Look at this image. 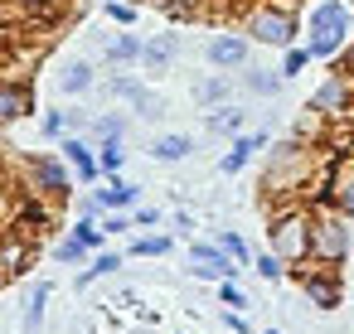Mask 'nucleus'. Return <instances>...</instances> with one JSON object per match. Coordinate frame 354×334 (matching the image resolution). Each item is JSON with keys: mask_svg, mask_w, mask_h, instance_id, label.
<instances>
[{"mask_svg": "<svg viewBox=\"0 0 354 334\" xmlns=\"http://www.w3.org/2000/svg\"><path fill=\"white\" fill-rule=\"evenodd\" d=\"M20 204H25V199H20V189H15L6 175H0V228H10V223L20 218Z\"/></svg>", "mask_w": 354, "mask_h": 334, "instance_id": "nucleus-27", "label": "nucleus"}, {"mask_svg": "<svg viewBox=\"0 0 354 334\" xmlns=\"http://www.w3.org/2000/svg\"><path fill=\"white\" fill-rule=\"evenodd\" d=\"M97 204L112 213V208H122V213H131L136 204H141V184H127L122 175H102V189H97Z\"/></svg>", "mask_w": 354, "mask_h": 334, "instance_id": "nucleus-15", "label": "nucleus"}, {"mask_svg": "<svg viewBox=\"0 0 354 334\" xmlns=\"http://www.w3.org/2000/svg\"><path fill=\"white\" fill-rule=\"evenodd\" d=\"M228 92H233V83H228V73H223V68L194 83V102H199L204 112H214V107H223V102H228Z\"/></svg>", "mask_w": 354, "mask_h": 334, "instance_id": "nucleus-20", "label": "nucleus"}, {"mask_svg": "<svg viewBox=\"0 0 354 334\" xmlns=\"http://www.w3.org/2000/svg\"><path fill=\"white\" fill-rule=\"evenodd\" d=\"M175 228H180V233H189V228H194V213H189V208H180V213H175Z\"/></svg>", "mask_w": 354, "mask_h": 334, "instance_id": "nucleus-43", "label": "nucleus"}, {"mask_svg": "<svg viewBox=\"0 0 354 334\" xmlns=\"http://www.w3.org/2000/svg\"><path fill=\"white\" fill-rule=\"evenodd\" d=\"M194 155V141L189 136H180V131H170V136H156L151 141V160H160V165H180V160H189Z\"/></svg>", "mask_w": 354, "mask_h": 334, "instance_id": "nucleus-21", "label": "nucleus"}, {"mask_svg": "<svg viewBox=\"0 0 354 334\" xmlns=\"http://www.w3.org/2000/svg\"><path fill=\"white\" fill-rule=\"evenodd\" d=\"M73 165L64 155H25L20 160V184L30 199H49V204H68L73 194Z\"/></svg>", "mask_w": 354, "mask_h": 334, "instance_id": "nucleus-5", "label": "nucleus"}, {"mask_svg": "<svg viewBox=\"0 0 354 334\" xmlns=\"http://www.w3.org/2000/svg\"><path fill=\"white\" fill-rule=\"evenodd\" d=\"M218 247H223V252H228L238 266H252V247H248L238 233H228V228H223V233H218Z\"/></svg>", "mask_w": 354, "mask_h": 334, "instance_id": "nucleus-35", "label": "nucleus"}, {"mask_svg": "<svg viewBox=\"0 0 354 334\" xmlns=\"http://www.w3.org/2000/svg\"><path fill=\"white\" fill-rule=\"evenodd\" d=\"M257 150H267V131H243V136H233V146H228V155L218 160V170H223V175H243Z\"/></svg>", "mask_w": 354, "mask_h": 334, "instance_id": "nucleus-14", "label": "nucleus"}, {"mask_svg": "<svg viewBox=\"0 0 354 334\" xmlns=\"http://www.w3.org/2000/svg\"><path fill=\"white\" fill-rule=\"evenodd\" d=\"M349 44V6L344 0H320L306 15V49L310 59H339Z\"/></svg>", "mask_w": 354, "mask_h": 334, "instance_id": "nucleus-4", "label": "nucleus"}, {"mask_svg": "<svg viewBox=\"0 0 354 334\" xmlns=\"http://www.w3.org/2000/svg\"><path fill=\"white\" fill-rule=\"evenodd\" d=\"M306 107H310V112H320L325 121H339L344 112H354V73L339 63V68H335V73L310 92V102H306Z\"/></svg>", "mask_w": 354, "mask_h": 334, "instance_id": "nucleus-7", "label": "nucleus"}, {"mask_svg": "<svg viewBox=\"0 0 354 334\" xmlns=\"http://www.w3.org/2000/svg\"><path fill=\"white\" fill-rule=\"evenodd\" d=\"M330 204H335L344 218H354V155L335 165V179H330Z\"/></svg>", "mask_w": 354, "mask_h": 334, "instance_id": "nucleus-19", "label": "nucleus"}, {"mask_svg": "<svg viewBox=\"0 0 354 334\" xmlns=\"http://www.w3.org/2000/svg\"><path fill=\"white\" fill-rule=\"evenodd\" d=\"M349 6H354V0H349Z\"/></svg>", "mask_w": 354, "mask_h": 334, "instance_id": "nucleus-46", "label": "nucleus"}, {"mask_svg": "<svg viewBox=\"0 0 354 334\" xmlns=\"http://www.w3.org/2000/svg\"><path fill=\"white\" fill-rule=\"evenodd\" d=\"M97 165H102V175H122L127 146H122V141H97Z\"/></svg>", "mask_w": 354, "mask_h": 334, "instance_id": "nucleus-28", "label": "nucleus"}, {"mask_svg": "<svg viewBox=\"0 0 354 334\" xmlns=\"http://www.w3.org/2000/svg\"><path fill=\"white\" fill-rule=\"evenodd\" d=\"M306 63H310V49H306V44L281 49V78H301V73H306Z\"/></svg>", "mask_w": 354, "mask_h": 334, "instance_id": "nucleus-31", "label": "nucleus"}, {"mask_svg": "<svg viewBox=\"0 0 354 334\" xmlns=\"http://www.w3.org/2000/svg\"><path fill=\"white\" fill-rule=\"evenodd\" d=\"M141 49H146V39L131 35V30H122V35H112V39L102 44V59H107L112 68H131V63H141Z\"/></svg>", "mask_w": 354, "mask_h": 334, "instance_id": "nucleus-17", "label": "nucleus"}, {"mask_svg": "<svg viewBox=\"0 0 354 334\" xmlns=\"http://www.w3.org/2000/svg\"><path fill=\"white\" fill-rule=\"evenodd\" d=\"M218 305H223V310H248L243 286H238V281H218Z\"/></svg>", "mask_w": 354, "mask_h": 334, "instance_id": "nucleus-36", "label": "nucleus"}, {"mask_svg": "<svg viewBox=\"0 0 354 334\" xmlns=\"http://www.w3.org/2000/svg\"><path fill=\"white\" fill-rule=\"evenodd\" d=\"M88 136H93V141H122V136H127V117H122V112H97V117L88 121Z\"/></svg>", "mask_w": 354, "mask_h": 334, "instance_id": "nucleus-24", "label": "nucleus"}, {"mask_svg": "<svg viewBox=\"0 0 354 334\" xmlns=\"http://www.w3.org/2000/svg\"><path fill=\"white\" fill-rule=\"evenodd\" d=\"M344 68H349V73H354V39H349V44H344Z\"/></svg>", "mask_w": 354, "mask_h": 334, "instance_id": "nucleus-44", "label": "nucleus"}, {"mask_svg": "<svg viewBox=\"0 0 354 334\" xmlns=\"http://www.w3.org/2000/svg\"><path fill=\"white\" fill-rule=\"evenodd\" d=\"M64 117H68V131H88V121H93V117H88L83 107H68Z\"/></svg>", "mask_w": 354, "mask_h": 334, "instance_id": "nucleus-41", "label": "nucleus"}, {"mask_svg": "<svg viewBox=\"0 0 354 334\" xmlns=\"http://www.w3.org/2000/svg\"><path fill=\"white\" fill-rule=\"evenodd\" d=\"M291 276L301 281V291H306V300H310L315 310H335L339 295H344V291H339V276L325 271V266H315V262H310V266H291Z\"/></svg>", "mask_w": 354, "mask_h": 334, "instance_id": "nucleus-9", "label": "nucleus"}, {"mask_svg": "<svg viewBox=\"0 0 354 334\" xmlns=\"http://www.w3.org/2000/svg\"><path fill=\"white\" fill-rule=\"evenodd\" d=\"M349 242H354L349 218H344L335 204H320L315 218H310V262L325 266V271H339L344 257H349Z\"/></svg>", "mask_w": 354, "mask_h": 334, "instance_id": "nucleus-3", "label": "nucleus"}, {"mask_svg": "<svg viewBox=\"0 0 354 334\" xmlns=\"http://www.w3.org/2000/svg\"><path fill=\"white\" fill-rule=\"evenodd\" d=\"M170 247H175V242H170L165 233H146V237L131 242V257H165Z\"/></svg>", "mask_w": 354, "mask_h": 334, "instance_id": "nucleus-33", "label": "nucleus"}, {"mask_svg": "<svg viewBox=\"0 0 354 334\" xmlns=\"http://www.w3.org/2000/svg\"><path fill=\"white\" fill-rule=\"evenodd\" d=\"M243 121H248V112L233 107V102H223V107L209 112V131L214 136H243Z\"/></svg>", "mask_w": 354, "mask_h": 334, "instance_id": "nucleus-23", "label": "nucleus"}, {"mask_svg": "<svg viewBox=\"0 0 354 334\" xmlns=\"http://www.w3.org/2000/svg\"><path fill=\"white\" fill-rule=\"evenodd\" d=\"M189 262H194L189 271L199 281H238V271H243L218 242H189Z\"/></svg>", "mask_w": 354, "mask_h": 334, "instance_id": "nucleus-8", "label": "nucleus"}, {"mask_svg": "<svg viewBox=\"0 0 354 334\" xmlns=\"http://www.w3.org/2000/svg\"><path fill=\"white\" fill-rule=\"evenodd\" d=\"M68 233H73L78 242H88L93 252H102V242H107V228H97V218H78V223H73Z\"/></svg>", "mask_w": 354, "mask_h": 334, "instance_id": "nucleus-32", "label": "nucleus"}, {"mask_svg": "<svg viewBox=\"0 0 354 334\" xmlns=\"http://www.w3.org/2000/svg\"><path fill=\"white\" fill-rule=\"evenodd\" d=\"M30 266V237L20 228H0V281L20 276Z\"/></svg>", "mask_w": 354, "mask_h": 334, "instance_id": "nucleus-13", "label": "nucleus"}, {"mask_svg": "<svg viewBox=\"0 0 354 334\" xmlns=\"http://www.w3.org/2000/svg\"><path fill=\"white\" fill-rule=\"evenodd\" d=\"M281 83H286V78H281V68H252V63L243 68V88H248L252 97H277V92H281Z\"/></svg>", "mask_w": 354, "mask_h": 334, "instance_id": "nucleus-22", "label": "nucleus"}, {"mask_svg": "<svg viewBox=\"0 0 354 334\" xmlns=\"http://www.w3.org/2000/svg\"><path fill=\"white\" fill-rule=\"evenodd\" d=\"M320 146H310V141H281V146H272V155H267V170H262V194L272 199V204H286V199H301L306 194V184H310V175L320 170Z\"/></svg>", "mask_w": 354, "mask_h": 334, "instance_id": "nucleus-1", "label": "nucleus"}, {"mask_svg": "<svg viewBox=\"0 0 354 334\" xmlns=\"http://www.w3.org/2000/svg\"><path fill=\"white\" fill-rule=\"evenodd\" d=\"M243 35H248L252 44H262V49H291L296 35H301V25H296V10H291V6L267 0V6H252V10H248Z\"/></svg>", "mask_w": 354, "mask_h": 334, "instance_id": "nucleus-6", "label": "nucleus"}, {"mask_svg": "<svg viewBox=\"0 0 354 334\" xmlns=\"http://www.w3.org/2000/svg\"><path fill=\"white\" fill-rule=\"evenodd\" d=\"M30 112H35V92H30V83L0 78V131L15 126V121H25Z\"/></svg>", "mask_w": 354, "mask_h": 334, "instance_id": "nucleus-12", "label": "nucleus"}, {"mask_svg": "<svg viewBox=\"0 0 354 334\" xmlns=\"http://www.w3.org/2000/svg\"><path fill=\"white\" fill-rule=\"evenodd\" d=\"M262 334H281V329H262Z\"/></svg>", "mask_w": 354, "mask_h": 334, "instance_id": "nucleus-45", "label": "nucleus"}, {"mask_svg": "<svg viewBox=\"0 0 354 334\" xmlns=\"http://www.w3.org/2000/svg\"><path fill=\"white\" fill-rule=\"evenodd\" d=\"M93 88H97V73H93V63H88V59L64 63V73H59V92H64V97H88Z\"/></svg>", "mask_w": 354, "mask_h": 334, "instance_id": "nucleus-18", "label": "nucleus"}, {"mask_svg": "<svg viewBox=\"0 0 354 334\" xmlns=\"http://www.w3.org/2000/svg\"><path fill=\"white\" fill-rule=\"evenodd\" d=\"M204 59L214 63V68H248V59H252V39L248 35H233V30H223V35H214L209 44H204Z\"/></svg>", "mask_w": 354, "mask_h": 334, "instance_id": "nucleus-11", "label": "nucleus"}, {"mask_svg": "<svg viewBox=\"0 0 354 334\" xmlns=\"http://www.w3.org/2000/svg\"><path fill=\"white\" fill-rule=\"evenodd\" d=\"M180 59V35H156L141 49V68L146 73H170V63Z\"/></svg>", "mask_w": 354, "mask_h": 334, "instance_id": "nucleus-16", "label": "nucleus"}, {"mask_svg": "<svg viewBox=\"0 0 354 334\" xmlns=\"http://www.w3.org/2000/svg\"><path fill=\"white\" fill-rule=\"evenodd\" d=\"M252 271H257V276H262V281H281V276H291V266H286V262H281V257H277V252H272V247H267V252H257V257H252Z\"/></svg>", "mask_w": 354, "mask_h": 334, "instance_id": "nucleus-30", "label": "nucleus"}, {"mask_svg": "<svg viewBox=\"0 0 354 334\" xmlns=\"http://www.w3.org/2000/svg\"><path fill=\"white\" fill-rule=\"evenodd\" d=\"M88 252H93V247H88V242H78L73 233L54 242V262H64V266H78V262H88Z\"/></svg>", "mask_w": 354, "mask_h": 334, "instance_id": "nucleus-29", "label": "nucleus"}, {"mask_svg": "<svg viewBox=\"0 0 354 334\" xmlns=\"http://www.w3.org/2000/svg\"><path fill=\"white\" fill-rule=\"evenodd\" d=\"M136 117H146V121H156V117H165V102H160L156 92H146V97L136 102Z\"/></svg>", "mask_w": 354, "mask_h": 334, "instance_id": "nucleus-39", "label": "nucleus"}, {"mask_svg": "<svg viewBox=\"0 0 354 334\" xmlns=\"http://www.w3.org/2000/svg\"><path fill=\"white\" fill-rule=\"evenodd\" d=\"M310 218L315 208L306 199H286L272 204V223H267V242L286 266H306L310 262Z\"/></svg>", "mask_w": 354, "mask_h": 334, "instance_id": "nucleus-2", "label": "nucleus"}, {"mask_svg": "<svg viewBox=\"0 0 354 334\" xmlns=\"http://www.w3.org/2000/svg\"><path fill=\"white\" fill-rule=\"evenodd\" d=\"M117 266H122V257H117V252H97V257H93V266H88V271L78 276V286H93L97 276H112Z\"/></svg>", "mask_w": 354, "mask_h": 334, "instance_id": "nucleus-34", "label": "nucleus"}, {"mask_svg": "<svg viewBox=\"0 0 354 334\" xmlns=\"http://www.w3.org/2000/svg\"><path fill=\"white\" fill-rule=\"evenodd\" d=\"M107 15H112V25H122V30H131V25L141 20V10H136V6H127V0H112Z\"/></svg>", "mask_w": 354, "mask_h": 334, "instance_id": "nucleus-37", "label": "nucleus"}, {"mask_svg": "<svg viewBox=\"0 0 354 334\" xmlns=\"http://www.w3.org/2000/svg\"><path fill=\"white\" fill-rule=\"evenodd\" d=\"M49 295H54V286H49V281H39V286L30 291V300H25V334H39V324H44V305H49Z\"/></svg>", "mask_w": 354, "mask_h": 334, "instance_id": "nucleus-25", "label": "nucleus"}, {"mask_svg": "<svg viewBox=\"0 0 354 334\" xmlns=\"http://www.w3.org/2000/svg\"><path fill=\"white\" fill-rule=\"evenodd\" d=\"M107 97H117V102H131V107H136V102L146 97V83H141V78H127V73H117V78L107 83Z\"/></svg>", "mask_w": 354, "mask_h": 334, "instance_id": "nucleus-26", "label": "nucleus"}, {"mask_svg": "<svg viewBox=\"0 0 354 334\" xmlns=\"http://www.w3.org/2000/svg\"><path fill=\"white\" fill-rule=\"evenodd\" d=\"M59 150H64V160L73 165V179H78V184H97V179H102V165H97V146H93L88 136L68 131V136H59Z\"/></svg>", "mask_w": 354, "mask_h": 334, "instance_id": "nucleus-10", "label": "nucleus"}, {"mask_svg": "<svg viewBox=\"0 0 354 334\" xmlns=\"http://www.w3.org/2000/svg\"><path fill=\"white\" fill-rule=\"evenodd\" d=\"M223 324H228V334H248V320H243V310H228V315H223Z\"/></svg>", "mask_w": 354, "mask_h": 334, "instance_id": "nucleus-42", "label": "nucleus"}, {"mask_svg": "<svg viewBox=\"0 0 354 334\" xmlns=\"http://www.w3.org/2000/svg\"><path fill=\"white\" fill-rule=\"evenodd\" d=\"M39 131H44L49 141H59V136H68V117H64V112H44V117H39Z\"/></svg>", "mask_w": 354, "mask_h": 334, "instance_id": "nucleus-38", "label": "nucleus"}, {"mask_svg": "<svg viewBox=\"0 0 354 334\" xmlns=\"http://www.w3.org/2000/svg\"><path fill=\"white\" fill-rule=\"evenodd\" d=\"M131 223H136V228H156V223H160V208H151V204H136V208H131Z\"/></svg>", "mask_w": 354, "mask_h": 334, "instance_id": "nucleus-40", "label": "nucleus"}]
</instances>
